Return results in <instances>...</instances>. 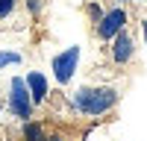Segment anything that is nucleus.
<instances>
[{"label": "nucleus", "mask_w": 147, "mask_h": 141, "mask_svg": "<svg viewBox=\"0 0 147 141\" xmlns=\"http://www.w3.org/2000/svg\"><path fill=\"white\" fill-rule=\"evenodd\" d=\"M71 109L80 112V115H88V117H100L106 112L115 109L118 103V91L109 88V85H85V88H77L68 97Z\"/></svg>", "instance_id": "obj_1"}, {"label": "nucleus", "mask_w": 147, "mask_h": 141, "mask_svg": "<svg viewBox=\"0 0 147 141\" xmlns=\"http://www.w3.org/2000/svg\"><path fill=\"white\" fill-rule=\"evenodd\" d=\"M6 109L12 112V117H18V121H30V117H32L35 103H32V97H30V88H27V82H24V77H12V79H9Z\"/></svg>", "instance_id": "obj_2"}, {"label": "nucleus", "mask_w": 147, "mask_h": 141, "mask_svg": "<svg viewBox=\"0 0 147 141\" xmlns=\"http://www.w3.org/2000/svg\"><path fill=\"white\" fill-rule=\"evenodd\" d=\"M77 65H80V47H68V50L56 53L53 62H50V70H53V79L59 85H68L77 74Z\"/></svg>", "instance_id": "obj_3"}, {"label": "nucleus", "mask_w": 147, "mask_h": 141, "mask_svg": "<svg viewBox=\"0 0 147 141\" xmlns=\"http://www.w3.org/2000/svg\"><path fill=\"white\" fill-rule=\"evenodd\" d=\"M121 30H127V12L121 9V6L103 12V18L94 23V32H97V38H100V41H109V38L118 35Z\"/></svg>", "instance_id": "obj_4"}, {"label": "nucleus", "mask_w": 147, "mask_h": 141, "mask_svg": "<svg viewBox=\"0 0 147 141\" xmlns=\"http://www.w3.org/2000/svg\"><path fill=\"white\" fill-rule=\"evenodd\" d=\"M109 50H112V62L115 65H129L132 62V56H136V41H132V35L127 30H121L118 35H112L109 38Z\"/></svg>", "instance_id": "obj_5"}, {"label": "nucleus", "mask_w": 147, "mask_h": 141, "mask_svg": "<svg viewBox=\"0 0 147 141\" xmlns=\"http://www.w3.org/2000/svg\"><path fill=\"white\" fill-rule=\"evenodd\" d=\"M24 82H27V88H30L32 103H44V100H47V94H50V85H47V77L41 74V70H27Z\"/></svg>", "instance_id": "obj_6"}, {"label": "nucleus", "mask_w": 147, "mask_h": 141, "mask_svg": "<svg viewBox=\"0 0 147 141\" xmlns=\"http://www.w3.org/2000/svg\"><path fill=\"white\" fill-rule=\"evenodd\" d=\"M24 141H47V132L38 121H24Z\"/></svg>", "instance_id": "obj_7"}, {"label": "nucleus", "mask_w": 147, "mask_h": 141, "mask_svg": "<svg viewBox=\"0 0 147 141\" xmlns=\"http://www.w3.org/2000/svg\"><path fill=\"white\" fill-rule=\"evenodd\" d=\"M24 62V56L18 50H0V68H18Z\"/></svg>", "instance_id": "obj_8"}, {"label": "nucleus", "mask_w": 147, "mask_h": 141, "mask_svg": "<svg viewBox=\"0 0 147 141\" xmlns=\"http://www.w3.org/2000/svg\"><path fill=\"white\" fill-rule=\"evenodd\" d=\"M15 6H18V0H0V21H6L15 12Z\"/></svg>", "instance_id": "obj_9"}, {"label": "nucleus", "mask_w": 147, "mask_h": 141, "mask_svg": "<svg viewBox=\"0 0 147 141\" xmlns=\"http://www.w3.org/2000/svg\"><path fill=\"white\" fill-rule=\"evenodd\" d=\"M85 12H88L91 23H97V21L103 18V6H100V3H88V6H85Z\"/></svg>", "instance_id": "obj_10"}, {"label": "nucleus", "mask_w": 147, "mask_h": 141, "mask_svg": "<svg viewBox=\"0 0 147 141\" xmlns=\"http://www.w3.org/2000/svg\"><path fill=\"white\" fill-rule=\"evenodd\" d=\"M27 9L32 12V15H38L41 12V0H27Z\"/></svg>", "instance_id": "obj_11"}, {"label": "nucleus", "mask_w": 147, "mask_h": 141, "mask_svg": "<svg viewBox=\"0 0 147 141\" xmlns=\"http://www.w3.org/2000/svg\"><path fill=\"white\" fill-rule=\"evenodd\" d=\"M141 35H144V44H147V18H141Z\"/></svg>", "instance_id": "obj_12"}, {"label": "nucleus", "mask_w": 147, "mask_h": 141, "mask_svg": "<svg viewBox=\"0 0 147 141\" xmlns=\"http://www.w3.org/2000/svg\"><path fill=\"white\" fill-rule=\"evenodd\" d=\"M47 141H62V138H59V135H47Z\"/></svg>", "instance_id": "obj_13"}, {"label": "nucleus", "mask_w": 147, "mask_h": 141, "mask_svg": "<svg viewBox=\"0 0 147 141\" xmlns=\"http://www.w3.org/2000/svg\"><path fill=\"white\" fill-rule=\"evenodd\" d=\"M129 3H147V0H129Z\"/></svg>", "instance_id": "obj_14"}]
</instances>
